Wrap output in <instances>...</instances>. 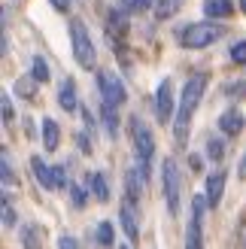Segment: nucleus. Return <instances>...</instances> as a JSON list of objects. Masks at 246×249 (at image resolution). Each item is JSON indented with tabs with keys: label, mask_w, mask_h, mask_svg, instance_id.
Returning a JSON list of instances; mask_svg holds the SVG:
<instances>
[{
	"label": "nucleus",
	"mask_w": 246,
	"mask_h": 249,
	"mask_svg": "<svg viewBox=\"0 0 246 249\" xmlns=\"http://www.w3.org/2000/svg\"><path fill=\"white\" fill-rule=\"evenodd\" d=\"M204 89H207V76H204V73L192 76V79L186 82V89H182L176 116H174V137H176L179 146L186 143V137H189V124H192V116H194V109H198L201 97H204Z\"/></svg>",
	"instance_id": "f257e3e1"
},
{
	"label": "nucleus",
	"mask_w": 246,
	"mask_h": 249,
	"mask_svg": "<svg viewBox=\"0 0 246 249\" xmlns=\"http://www.w3.org/2000/svg\"><path fill=\"white\" fill-rule=\"evenodd\" d=\"M161 189H164V201H167V213L179 216V195H182V177L174 158H164L161 164Z\"/></svg>",
	"instance_id": "f03ea898"
},
{
	"label": "nucleus",
	"mask_w": 246,
	"mask_h": 249,
	"mask_svg": "<svg viewBox=\"0 0 246 249\" xmlns=\"http://www.w3.org/2000/svg\"><path fill=\"white\" fill-rule=\"evenodd\" d=\"M222 34H225V28L222 24H213V21L189 24V28L182 31V46L186 49H204V46H213Z\"/></svg>",
	"instance_id": "7ed1b4c3"
},
{
	"label": "nucleus",
	"mask_w": 246,
	"mask_h": 249,
	"mask_svg": "<svg viewBox=\"0 0 246 249\" xmlns=\"http://www.w3.org/2000/svg\"><path fill=\"white\" fill-rule=\"evenodd\" d=\"M70 36H73V58L79 61V67L91 70L94 67V46H91V36L79 18L70 21Z\"/></svg>",
	"instance_id": "20e7f679"
},
{
	"label": "nucleus",
	"mask_w": 246,
	"mask_h": 249,
	"mask_svg": "<svg viewBox=\"0 0 246 249\" xmlns=\"http://www.w3.org/2000/svg\"><path fill=\"white\" fill-rule=\"evenodd\" d=\"M131 134H134V146H137V155H140V173L146 177L149 173V161H152V152H155V140L149 128H146V122L140 116L131 119Z\"/></svg>",
	"instance_id": "39448f33"
},
{
	"label": "nucleus",
	"mask_w": 246,
	"mask_h": 249,
	"mask_svg": "<svg viewBox=\"0 0 246 249\" xmlns=\"http://www.w3.org/2000/svg\"><path fill=\"white\" fill-rule=\"evenodd\" d=\"M204 197H194L192 201V222H189V234H186V249H204Z\"/></svg>",
	"instance_id": "423d86ee"
},
{
	"label": "nucleus",
	"mask_w": 246,
	"mask_h": 249,
	"mask_svg": "<svg viewBox=\"0 0 246 249\" xmlns=\"http://www.w3.org/2000/svg\"><path fill=\"white\" fill-rule=\"evenodd\" d=\"M97 89H101L104 104H109V107L125 104V85H122V79H116L113 73H101V76H97Z\"/></svg>",
	"instance_id": "0eeeda50"
},
{
	"label": "nucleus",
	"mask_w": 246,
	"mask_h": 249,
	"mask_svg": "<svg viewBox=\"0 0 246 249\" xmlns=\"http://www.w3.org/2000/svg\"><path fill=\"white\" fill-rule=\"evenodd\" d=\"M155 109H158V119H161V122H167L170 116H174V85H170V79H164L161 85H158Z\"/></svg>",
	"instance_id": "6e6552de"
},
{
	"label": "nucleus",
	"mask_w": 246,
	"mask_h": 249,
	"mask_svg": "<svg viewBox=\"0 0 246 249\" xmlns=\"http://www.w3.org/2000/svg\"><path fill=\"white\" fill-rule=\"evenodd\" d=\"M222 189H225V173L219 170V173H213V177L207 179V204L210 207H219V201H222Z\"/></svg>",
	"instance_id": "1a4fd4ad"
},
{
	"label": "nucleus",
	"mask_w": 246,
	"mask_h": 249,
	"mask_svg": "<svg viewBox=\"0 0 246 249\" xmlns=\"http://www.w3.org/2000/svg\"><path fill=\"white\" fill-rule=\"evenodd\" d=\"M122 228H125V234H128V240H137L140 237V228H137V216H134V207H131V201H125L122 204Z\"/></svg>",
	"instance_id": "9d476101"
},
{
	"label": "nucleus",
	"mask_w": 246,
	"mask_h": 249,
	"mask_svg": "<svg viewBox=\"0 0 246 249\" xmlns=\"http://www.w3.org/2000/svg\"><path fill=\"white\" fill-rule=\"evenodd\" d=\"M58 104L67 109V113H73L79 104H76V82L73 79H64L61 82V91H58Z\"/></svg>",
	"instance_id": "9b49d317"
},
{
	"label": "nucleus",
	"mask_w": 246,
	"mask_h": 249,
	"mask_svg": "<svg viewBox=\"0 0 246 249\" xmlns=\"http://www.w3.org/2000/svg\"><path fill=\"white\" fill-rule=\"evenodd\" d=\"M31 167H34V177H36V182H40L43 189H55V173L43 164V158H40V155H34V158H31Z\"/></svg>",
	"instance_id": "f8f14e48"
},
{
	"label": "nucleus",
	"mask_w": 246,
	"mask_h": 249,
	"mask_svg": "<svg viewBox=\"0 0 246 249\" xmlns=\"http://www.w3.org/2000/svg\"><path fill=\"white\" fill-rule=\"evenodd\" d=\"M243 113H237V109H228V113H222V119H219V128H222L225 134H240L243 131Z\"/></svg>",
	"instance_id": "ddd939ff"
},
{
	"label": "nucleus",
	"mask_w": 246,
	"mask_h": 249,
	"mask_svg": "<svg viewBox=\"0 0 246 249\" xmlns=\"http://www.w3.org/2000/svg\"><path fill=\"white\" fill-rule=\"evenodd\" d=\"M204 12L210 18H225V16H231L234 12V3L231 0H207L204 3Z\"/></svg>",
	"instance_id": "4468645a"
},
{
	"label": "nucleus",
	"mask_w": 246,
	"mask_h": 249,
	"mask_svg": "<svg viewBox=\"0 0 246 249\" xmlns=\"http://www.w3.org/2000/svg\"><path fill=\"white\" fill-rule=\"evenodd\" d=\"M58 140H61L58 124H55L52 119H46V122H43V143H46L49 152H55V149H58Z\"/></svg>",
	"instance_id": "2eb2a0df"
},
{
	"label": "nucleus",
	"mask_w": 246,
	"mask_h": 249,
	"mask_svg": "<svg viewBox=\"0 0 246 249\" xmlns=\"http://www.w3.org/2000/svg\"><path fill=\"white\" fill-rule=\"evenodd\" d=\"M88 185H91V192H94L97 201H109V189H106L104 173H91V177H88Z\"/></svg>",
	"instance_id": "dca6fc26"
},
{
	"label": "nucleus",
	"mask_w": 246,
	"mask_h": 249,
	"mask_svg": "<svg viewBox=\"0 0 246 249\" xmlns=\"http://www.w3.org/2000/svg\"><path fill=\"white\" fill-rule=\"evenodd\" d=\"M179 3H182V0H158V3H155V16H158V18L176 16V12H179Z\"/></svg>",
	"instance_id": "f3484780"
},
{
	"label": "nucleus",
	"mask_w": 246,
	"mask_h": 249,
	"mask_svg": "<svg viewBox=\"0 0 246 249\" xmlns=\"http://www.w3.org/2000/svg\"><path fill=\"white\" fill-rule=\"evenodd\" d=\"M104 124H106L109 137H116V131H119V116H116V107L104 104Z\"/></svg>",
	"instance_id": "a211bd4d"
},
{
	"label": "nucleus",
	"mask_w": 246,
	"mask_h": 249,
	"mask_svg": "<svg viewBox=\"0 0 246 249\" xmlns=\"http://www.w3.org/2000/svg\"><path fill=\"white\" fill-rule=\"evenodd\" d=\"M97 243L104 249L113 246V225H109V222H101V225H97Z\"/></svg>",
	"instance_id": "6ab92c4d"
},
{
	"label": "nucleus",
	"mask_w": 246,
	"mask_h": 249,
	"mask_svg": "<svg viewBox=\"0 0 246 249\" xmlns=\"http://www.w3.org/2000/svg\"><path fill=\"white\" fill-rule=\"evenodd\" d=\"M34 79L36 82H46L49 79V64H46L43 58H34Z\"/></svg>",
	"instance_id": "aec40b11"
},
{
	"label": "nucleus",
	"mask_w": 246,
	"mask_h": 249,
	"mask_svg": "<svg viewBox=\"0 0 246 249\" xmlns=\"http://www.w3.org/2000/svg\"><path fill=\"white\" fill-rule=\"evenodd\" d=\"M137 197H140V189H137V173H128V201L134 204V201H137Z\"/></svg>",
	"instance_id": "412c9836"
},
{
	"label": "nucleus",
	"mask_w": 246,
	"mask_h": 249,
	"mask_svg": "<svg viewBox=\"0 0 246 249\" xmlns=\"http://www.w3.org/2000/svg\"><path fill=\"white\" fill-rule=\"evenodd\" d=\"M0 173H3V185H12L16 179H12V167H9V155L3 152V158H0Z\"/></svg>",
	"instance_id": "4be33fe9"
},
{
	"label": "nucleus",
	"mask_w": 246,
	"mask_h": 249,
	"mask_svg": "<svg viewBox=\"0 0 246 249\" xmlns=\"http://www.w3.org/2000/svg\"><path fill=\"white\" fill-rule=\"evenodd\" d=\"M207 152H210V158H222V152H225V149H222V140H210V143H207Z\"/></svg>",
	"instance_id": "5701e85b"
},
{
	"label": "nucleus",
	"mask_w": 246,
	"mask_h": 249,
	"mask_svg": "<svg viewBox=\"0 0 246 249\" xmlns=\"http://www.w3.org/2000/svg\"><path fill=\"white\" fill-rule=\"evenodd\" d=\"M231 58H234L237 64H246V43H237L234 49H231Z\"/></svg>",
	"instance_id": "b1692460"
},
{
	"label": "nucleus",
	"mask_w": 246,
	"mask_h": 249,
	"mask_svg": "<svg viewBox=\"0 0 246 249\" xmlns=\"http://www.w3.org/2000/svg\"><path fill=\"white\" fill-rule=\"evenodd\" d=\"M52 173H55V189H61V185L67 182V170H64V164H58V167H52Z\"/></svg>",
	"instance_id": "393cba45"
},
{
	"label": "nucleus",
	"mask_w": 246,
	"mask_h": 249,
	"mask_svg": "<svg viewBox=\"0 0 246 249\" xmlns=\"http://www.w3.org/2000/svg\"><path fill=\"white\" fill-rule=\"evenodd\" d=\"M36 234H40L36 228H24V246L28 249H36Z\"/></svg>",
	"instance_id": "a878e982"
},
{
	"label": "nucleus",
	"mask_w": 246,
	"mask_h": 249,
	"mask_svg": "<svg viewBox=\"0 0 246 249\" xmlns=\"http://www.w3.org/2000/svg\"><path fill=\"white\" fill-rule=\"evenodd\" d=\"M12 222H16V216H12V204L6 201V197H3V225L9 228L12 225Z\"/></svg>",
	"instance_id": "bb28decb"
},
{
	"label": "nucleus",
	"mask_w": 246,
	"mask_h": 249,
	"mask_svg": "<svg viewBox=\"0 0 246 249\" xmlns=\"http://www.w3.org/2000/svg\"><path fill=\"white\" fill-rule=\"evenodd\" d=\"M16 89L21 91V97H34V85H31V79H21Z\"/></svg>",
	"instance_id": "cd10ccee"
},
{
	"label": "nucleus",
	"mask_w": 246,
	"mask_h": 249,
	"mask_svg": "<svg viewBox=\"0 0 246 249\" xmlns=\"http://www.w3.org/2000/svg\"><path fill=\"white\" fill-rule=\"evenodd\" d=\"M70 192H73V204H76V207H82V204H85V195H82V189H79V185H73Z\"/></svg>",
	"instance_id": "c85d7f7f"
},
{
	"label": "nucleus",
	"mask_w": 246,
	"mask_h": 249,
	"mask_svg": "<svg viewBox=\"0 0 246 249\" xmlns=\"http://www.w3.org/2000/svg\"><path fill=\"white\" fill-rule=\"evenodd\" d=\"M125 3H128L131 9H146V6L152 3V0H125Z\"/></svg>",
	"instance_id": "c756f323"
},
{
	"label": "nucleus",
	"mask_w": 246,
	"mask_h": 249,
	"mask_svg": "<svg viewBox=\"0 0 246 249\" xmlns=\"http://www.w3.org/2000/svg\"><path fill=\"white\" fill-rule=\"evenodd\" d=\"M0 107H3V119L9 122V119H12V104H9V97H6V94H3V104H0Z\"/></svg>",
	"instance_id": "7c9ffc66"
},
{
	"label": "nucleus",
	"mask_w": 246,
	"mask_h": 249,
	"mask_svg": "<svg viewBox=\"0 0 246 249\" xmlns=\"http://www.w3.org/2000/svg\"><path fill=\"white\" fill-rule=\"evenodd\" d=\"M58 246H61V249H76V240H73V237H61Z\"/></svg>",
	"instance_id": "2f4dec72"
},
{
	"label": "nucleus",
	"mask_w": 246,
	"mask_h": 249,
	"mask_svg": "<svg viewBox=\"0 0 246 249\" xmlns=\"http://www.w3.org/2000/svg\"><path fill=\"white\" fill-rule=\"evenodd\" d=\"M237 240H240V246L246 249V222H243V225L237 228Z\"/></svg>",
	"instance_id": "473e14b6"
},
{
	"label": "nucleus",
	"mask_w": 246,
	"mask_h": 249,
	"mask_svg": "<svg viewBox=\"0 0 246 249\" xmlns=\"http://www.w3.org/2000/svg\"><path fill=\"white\" fill-rule=\"evenodd\" d=\"M237 177H240V179H246V152H243V158H240V167H237Z\"/></svg>",
	"instance_id": "72a5a7b5"
},
{
	"label": "nucleus",
	"mask_w": 246,
	"mask_h": 249,
	"mask_svg": "<svg viewBox=\"0 0 246 249\" xmlns=\"http://www.w3.org/2000/svg\"><path fill=\"white\" fill-rule=\"evenodd\" d=\"M52 6H55V9H67L70 0H52Z\"/></svg>",
	"instance_id": "f704fd0d"
},
{
	"label": "nucleus",
	"mask_w": 246,
	"mask_h": 249,
	"mask_svg": "<svg viewBox=\"0 0 246 249\" xmlns=\"http://www.w3.org/2000/svg\"><path fill=\"white\" fill-rule=\"evenodd\" d=\"M240 9H243V12H246V0H240Z\"/></svg>",
	"instance_id": "c9c22d12"
},
{
	"label": "nucleus",
	"mask_w": 246,
	"mask_h": 249,
	"mask_svg": "<svg viewBox=\"0 0 246 249\" xmlns=\"http://www.w3.org/2000/svg\"><path fill=\"white\" fill-rule=\"evenodd\" d=\"M119 249H128V246H119Z\"/></svg>",
	"instance_id": "e433bc0d"
}]
</instances>
